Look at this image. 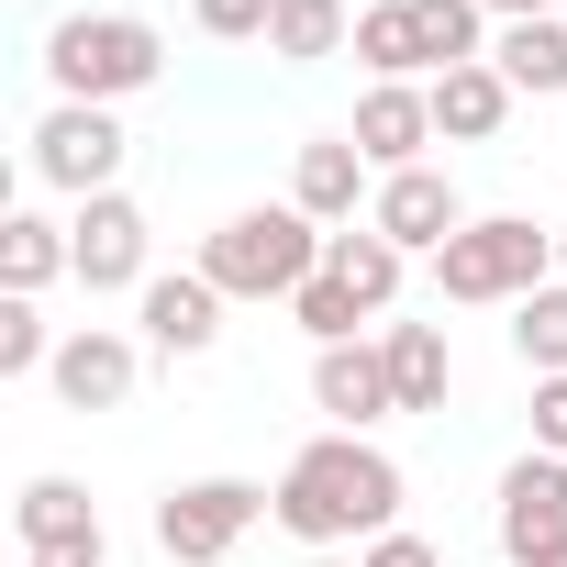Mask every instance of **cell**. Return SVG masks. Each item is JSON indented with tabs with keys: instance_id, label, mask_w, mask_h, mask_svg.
Returning <instances> with one entry per match:
<instances>
[{
	"instance_id": "cell-1",
	"label": "cell",
	"mask_w": 567,
	"mask_h": 567,
	"mask_svg": "<svg viewBox=\"0 0 567 567\" xmlns=\"http://www.w3.org/2000/svg\"><path fill=\"white\" fill-rule=\"evenodd\" d=\"M278 534L312 545V556L401 534V467L368 434H312L290 467H278Z\"/></svg>"
},
{
	"instance_id": "cell-2",
	"label": "cell",
	"mask_w": 567,
	"mask_h": 567,
	"mask_svg": "<svg viewBox=\"0 0 567 567\" xmlns=\"http://www.w3.org/2000/svg\"><path fill=\"white\" fill-rule=\"evenodd\" d=\"M200 278L223 301H301V278H323V223L301 200L234 212L223 234H200Z\"/></svg>"
},
{
	"instance_id": "cell-3",
	"label": "cell",
	"mask_w": 567,
	"mask_h": 567,
	"mask_svg": "<svg viewBox=\"0 0 567 567\" xmlns=\"http://www.w3.org/2000/svg\"><path fill=\"white\" fill-rule=\"evenodd\" d=\"M556 278V234L534 223V212H478L445 256H434V301H456V312H512V301H534Z\"/></svg>"
},
{
	"instance_id": "cell-4",
	"label": "cell",
	"mask_w": 567,
	"mask_h": 567,
	"mask_svg": "<svg viewBox=\"0 0 567 567\" xmlns=\"http://www.w3.org/2000/svg\"><path fill=\"white\" fill-rule=\"evenodd\" d=\"M45 79H56V101H101L112 112V101L167 79V34L145 12H68L45 34Z\"/></svg>"
},
{
	"instance_id": "cell-5",
	"label": "cell",
	"mask_w": 567,
	"mask_h": 567,
	"mask_svg": "<svg viewBox=\"0 0 567 567\" xmlns=\"http://www.w3.org/2000/svg\"><path fill=\"white\" fill-rule=\"evenodd\" d=\"M256 523H278V489H256V478H189V489L156 501L167 567H234V545H245Z\"/></svg>"
},
{
	"instance_id": "cell-6",
	"label": "cell",
	"mask_w": 567,
	"mask_h": 567,
	"mask_svg": "<svg viewBox=\"0 0 567 567\" xmlns=\"http://www.w3.org/2000/svg\"><path fill=\"white\" fill-rule=\"evenodd\" d=\"M123 156H134V134L101 101H45V123H34V178L45 189L101 200V189H123Z\"/></svg>"
},
{
	"instance_id": "cell-7",
	"label": "cell",
	"mask_w": 567,
	"mask_h": 567,
	"mask_svg": "<svg viewBox=\"0 0 567 567\" xmlns=\"http://www.w3.org/2000/svg\"><path fill=\"white\" fill-rule=\"evenodd\" d=\"M145 234H156V223H145L134 189L79 200V212H68V267H79V290H145V278H156V267H145Z\"/></svg>"
},
{
	"instance_id": "cell-8",
	"label": "cell",
	"mask_w": 567,
	"mask_h": 567,
	"mask_svg": "<svg viewBox=\"0 0 567 567\" xmlns=\"http://www.w3.org/2000/svg\"><path fill=\"white\" fill-rule=\"evenodd\" d=\"M12 534H23V556H34V567H101V556H112V534H101V501H90L79 478H23V501H12Z\"/></svg>"
},
{
	"instance_id": "cell-9",
	"label": "cell",
	"mask_w": 567,
	"mask_h": 567,
	"mask_svg": "<svg viewBox=\"0 0 567 567\" xmlns=\"http://www.w3.org/2000/svg\"><path fill=\"white\" fill-rule=\"evenodd\" d=\"M489 534H501L512 567H545V556L567 545V456H545V445L512 456V467H501V523H489Z\"/></svg>"
},
{
	"instance_id": "cell-10",
	"label": "cell",
	"mask_w": 567,
	"mask_h": 567,
	"mask_svg": "<svg viewBox=\"0 0 567 567\" xmlns=\"http://www.w3.org/2000/svg\"><path fill=\"white\" fill-rule=\"evenodd\" d=\"M368 223L401 245V256H445L478 212H467V189L445 178V167H401V178H379V200H368Z\"/></svg>"
},
{
	"instance_id": "cell-11",
	"label": "cell",
	"mask_w": 567,
	"mask_h": 567,
	"mask_svg": "<svg viewBox=\"0 0 567 567\" xmlns=\"http://www.w3.org/2000/svg\"><path fill=\"white\" fill-rule=\"evenodd\" d=\"M346 134H357V156H368L379 178L434 167L423 145H445V134H434V90H423V79H368V101H357V123H346Z\"/></svg>"
},
{
	"instance_id": "cell-12",
	"label": "cell",
	"mask_w": 567,
	"mask_h": 567,
	"mask_svg": "<svg viewBox=\"0 0 567 567\" xmlns=\"http://www.w3.org/2000/svg\"><path fill=\"white\" fill-rule=\"evenodd\" d=\"M134 379H145V346L112 334V323H79V334L56 346V368H45V390H56L68 412H123Z\"/></svg>"
},
{
	"instance_id": "cell-13",
	"label": "cell",
	"mask_w": 567,
	"mask_h": 567,
	"mask_svg": "<svg viewBox=\"0 0 567 567\" xmlns=\"http://www.w3.org/2000/svg\"><path fill=\"white\" fill-rule=\"evenodd\" d=\"M312 412H334V434H368V423H390L401 412V390H390V357L357 334V346H312Z\"/></svg>"
},
{
	"instance_id": "cell-14",
	"label": "cell",
	"mask_w": 567,
	"mask_h": 567,
	"mask_svg": "<svg viewBox=\"0 0 567 567\" xmlns=\"http://www.w3.org/2000/svg\"><path fill=\"white\" fill-rule=\"evenodd\" d=\"M134 323H145V346H156V357H212V346H223V290H212L200 267L145 278V290H134Z\"/></svg>"
},
{
	"instance_id": "cell-15",
	"label": "cell",
	"mask_w": 567,
	"mask_h": 567,
	"mask_svg": "<svg viewBox=\"0 0 567 567\" xmlns=\"http://www.w3.org/2000/svg\"><path fill=\"white\" fill-rule=\"evenodd\" d=\"M290 200H301L323 234H346V223H357V200H379V167L357 156V134H312V145L290 156Z\"/></svg>"
},
{
	"instance_id": "cell-16",
	"label": "cell",
	"mask_w": 567,
	"mask_h": 567,
	"mask_svg": "<svg viewBox=\"0 0 567 567\" xmlns=\"http://www.w3.org/2000/svg\"><path fill=\"white\" fill-rule=\"evenodd\" d=\"M512 101H523V90H512L489 56H478V68H445V79H434V134H445V145H489V134L512 123Z\"/></svg>"
},
{
	"instance_id": "cell-17",
	"label": "cell",
	"mask_w": 567,
	"mask_h": 567,
	"mask_svg": "<svg viewBox=\"0 0 567 567\" xmlns=\"http://www.w3.org/2000/svg\"><path fill=\"white\" fill-rule=\"evenodd\" d=\"M379 357H390L401 412H445V390H456V346H445V323H379Z\"/></svg>"
},
{
	"instance_id": "cell-18",
	"label": "cell",
	"mask_w": 567,
	"mask_h": 567,
	"mask_svg": "<svg viewBox=\"0 0 567 567\" xmlns=\"http://www.w3.org/2000/svg\"><path fill=\"white\" fill-rule=\"evenodd\" d=\"M346 56H357L368 79H423V90H434V45H423V12H412V0H368Z\"/></svg>"
},
{
	"instance_id": "cell-19",
	"label": "cell",
	"mask_w": 567,
	"mask_h": 567,
	"mask_svg": "<svg viewBox=\"0 0 567 567\" xmlns=\"http://www.w3.org/2000/svg\"><path fill=\"white\" fill-rule=\"evenodd\" d=\"M489 68H501L523 101H567V12H545V23H501V34H489Z\"/></svg>"
},
{
	"instance_id": "cell-20",
	"label": "cell",
	"mask_w": 567,
	"mask_h": 567,
	"mask_svg": "<svg viewBox=\"0 0 567 567\" xmlns=\"http://www.w3.org/2000/svg\"><path fill=\"white\" fill-rule=\"evenodd\" d=\"M56 278H79V267H68V223H45V212H0V290L34 301V290H56Z\"/></svg>"
},
{
	"instance_id": "cell-21",
	"label": "cell",
	"mask_w": 567,
	"mask_h": 567,
	"mask_svg": "<svg viewBox=\"0 0 567 567\" xmlns=\"http://www.w3.org/2000/svg\"><path fill=\"white\" fill-rule=\"evenodd\" d=\"M357 45V0H278L267 12V56H290V68H323Z\"/></svg>"
},
{
	"instance_id": "cell-22",
	"label": "cell",
	"mask_w": 567,
	"mask_h": 567,
	"mask_svg": "<svg viewBox=\"0 0 567 567\" xmlns=\"http://www.w3.org/2000/svg\"><path fill=\"white\" fill-rule=\"evenodd\" d=\"M323 267L346 278V290H357L368 312H390V301H401V267H412V256H401L379 223H346V234H323Z\"/></svg>"
},
{
	"instance_id": "cell-23",
	"label": "cell",
	"mask_w": 567,
	"mask_h": 567,
	"mask_svg": "<svg viewBox=\"0 0 567 567\" xmlns=\"http://www.w3.org/2000/svg\"><path fill=\"white\" fill-rule=\"evenodd\" d=\"M512 357L534 379H567V278H545L534 301H512Z\"/></svg>"
},
{
	"instance_id": "cell-24",
	"label": "cell",
	"mask_w": 567,
	"mask_h": 567,
	"mask_svg": "<svg viewBox=\"0 0 567 567\" xmlns=\"http://www.w3.org/2000/svg\"><path fill=\"white\" fill-rule=\"evenodd\" d=\"M412 12H423L434 79H445V68H478V56H489V12H478V0H412Z\"/></svg>"
},
{
	"instance_id": "cell-25",
	"label": "cell",
	"mask_w": 567,
	"mask_h": 567,
	"mask_svg": "<svg viewBox=\"0 0 567 567\" xmlns=\"http://www.w3.org/2000/svg\"><path fill=\"white\" fill-rule=\"evenodd\" d=\"M290 323H301L312 346H357V323H379V312H368V301L346 290L334 267H323V278H301V301H290Z\"/></svg>"
},
{
	"instance_id": "cell-26",
	"label": "cell",
	"mask_w": 567,
	"mask_h": 567,
	"mask_svg": "<svg viewBox=\"0 0 567 567\" xmlns=\"http://www.w3.org/2000/svg\"><path fill=\"white\" fill-rule=\"evenodd\" d=\"M56 346H68V334H45V312H34V301L0 290V379H45V368H56Z\"/></svg>"
},
{
	"instance_id": "cell-27",
	"label": "cell",
	"mask_w": 567,
	"mask_h": 567,
	"mask_svg": "<svg viewBox=\"0 0 567 567\" xmlns=\"http://www.w3.org/2000/svg\"><path fill=\"white\" fill-rule=\"evenodd\" d=\"M267 12H278V0H189V23L212 45H267Z\"/></svg>"
},
{
	"instance_id": "cell-28",
	"label": "cell",
	"mask_w": 567,
	"mask_h": 567,
	"mask_svg": "<svg viewBox=\"0 0 567 567\" xmlns=\"http://www.w3.org/2000/svg\"><path fill=\"white\" fill-rule=\"evenodd\" d=\"M357 567H445V545L401 523V534H379V545H357Z\"/></svg>"
},
{
	"instance_id": "cell-29",
	"label": "cell",
	"mask_w": 567,
	"mask_h": 567,
	"mask_svg": "<svg viewBox=\"0 0 567 567\" xmlns=\"http://www.w3.org/2000/svg\"><path fill=\"white\" fill-rule=\"evenodd\" d=\"M534 445L567 456V379H534Z\"/></svg>"
},
{
	"instance_id": "cell-30",
	"label": "cell",
	"mask_w": 567,
	"mask_h": 567,
	"mask_svg": "<svg viewBox=\"0 0 567 567\" xmlns=\"http://www.w3.org/2000/svg\"><path fill=\"white\" fill-rule=\"evenodd\" d=\"M478 12H489V23H545L556 0H478Z\"/></svg>"
},
{
	"instance_id": "cell-31",
	"label": "cell",
	"mask_w": 567,
	"mask_h": 567,
	"mask_svg": "<svg viewBox=\"0 0 567 567\" xmlns=\"http://www.w3.org/2000/svg\"><path fill=\"white\" fill-rule=\"evenodd\" d=\"M556 278H567V223H556Z\"/></svg>"
},
{
	"instance_id": "cell-32",
	"label": "cell",
	"mask_w": 567,
	"mask_h": 567,
	"mask_svg": "<svg viewBox=\"0 0 567 567\" xmlns=\"http://www.w3.org/2000/svg\"><path fill=\"white\" fill-rule=\"evenodd\" d=\"M545 567H567V545H556V556H545Z\"/></svg>"
},
{
	"instance_id": "cell-33",
	"label": "cell",
	"mask_w": 567,
	"mask_h": 567,
	"mask_svg": "<svg viewBox=\"0 0 567 567\" xmlns=\"http://www.w3.org/2000/svg\"><path fill=\"white\" fill-rule=\"evenodd\" d=\"M312 567H346V556H312Z\"/></svg>"
},
{
	"instance_id": "cell-34",
	"label": "cell",
	"mask_w": 567,
	"mask_h": 567,
	"mask_svg": "<svg viewBox=\"0 0 567 567\" xmlns=\"http://www.w3.org/2000/svg\"><path fill=\"white\" fill-rule=\"evenodd\" d=\"M357 12H368V0H357Z\"/></svg>"
},
{
	"instance_id": "cell-35",
	"label": "cell",
	"mask_w": 567,
	"mask_h": 567,
	"mask_svg": "<svg viewBox=\"0 0 567 567\" xmlns=\"http://www.w3.org/2000/svg\"><path fill=\"white\" fill-rule=\"evenodd\" d=\"M23 567H34V556H23Z\"/></svg>"
}]
</instances>
